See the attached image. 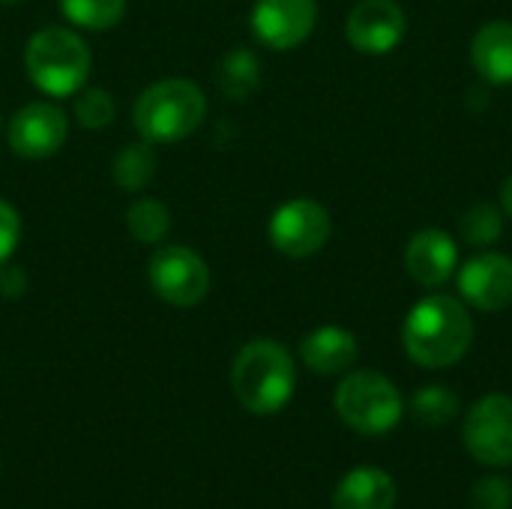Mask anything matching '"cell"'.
Instances as JSON below:
<instances>
[{
  "instance_id": "obj_20",
  "label": "cell",
  "mask_w": 512,
  "mask_h": 509,
  "mask_svg": "<svg viewBox=\"0 0 512 509\" xmlns=\"http://www.w3.org/2000/svg\"><path fill=\"white\" fill-rule=\"evenodd\" d=\"M504 210L495 204H474L462 222H459V237L462 243L474 246V249H492L501 237H504Z\"/></svg>"
},
{
  "instance_id": "obj_17",
  "label": "cell",
  "mask_w": 512,
  "mask_h": 509,
  "mask_svg": "<svg viewBox=\"0 0 512 509\" xmlns=\"http://www.w3.org/2000/svg\"><path fill=\"white\" fill-rule=\"evenodd\" d=\"M216 84L228 99H246L261 84V63L249 48H234L222 57Z\"/></svg>"
},
{
  "instance_id": "obj_13",
  "label": "cell",
  "mask_w": 512,
  "mask_h": 509,
  "mask_svg": "<svg viewBox=\"0 0 512 509\" xmlns=\"http://www.w3.org/2000/svg\"><path fill=\"white\" fill-rule=\"evenodd\" d=\"M405 267L417 285L435 291L459 270V243L441 228H423L405 246Z\"/></svg>"
},
{
  "instance_id": "obj_11",
  "label": "cell",
  "mask_w": 512,
  "mask_h": 509,
  "mask_svg": "<svg viewBox=\"0 0 512 509\" xmlns=\"http://www.w3.org/2000/svg\"><path fill=\"white\" fill-rule=\"evenodd\" d=\"M66 135H69V117L54 102H30L18 108L6 132L12 153L24 159L54 156L66 144Z\"/></svg>"
},
{
  "instance_id": "obj_1",
  "label": "cell",
  "mask_w": 512,
  "mask_h": 509,
  "mask_svg": "<svg viewBox=\"0 0 512 509\" xmlns=\"http://www.w3.org/2000/svg\"><path fill=\"white\" fill-rule=\"evenodd\" d=\"M474 342V318L453 294H429L417 300L402 324L405 354L423 369L456 366Z\"/></svg>"
},
{
  "instance_id": "obj_14",
  "label": "cell",
  "mask_w": 512,
  "mask_h": 509,
  "mask_svg": "<svg viewBox=\"0 0 512 509\" xmlns=\"http://www.w3.org/2000/svg\"><path fill=\"white\" fill-rule=\"evenodd\" d=\"M357 357H360L357 336L336 324H324L300 342V360L315 375H342L357 363Z\"/></svg>"
},
{
  "instance_id": "obj_27",
  "label": "cell",
  "mask_w": 512,
  "mask_h": 509,
  "mask_svg": "<svg viewBox=\"0 0 512 509\" xmlns=\"http://www.w3.org/2000/svg\"><path fill=\"white\" fill-rule=\"evenodd\" d=\"M501 210H504L507 219H512V174L504 180V186H501Z\"/></svg>"
},
{
  "instance_id": "obj_26",
  "label": "cell",
  "mask_w": 512,
  "mask_h": 509,
  "mask_svg": "<svg viewBox=\"0 0 512 509\" xmlns=\"http://www.w3.org/2000/svg\"><path fill=\"white\" fill-rule=\"evenodd\" d=\"M27 291V273L18 264H0V294L3 297H21Z\"/></svg>"
},
{
  "instance_id": "obj_18",
  "label": "cell",
  "mask_w": 512,
  "mask_h": 509,
  "mask_svg": "<svg viewBox=\"0 0 512 509\" xmlns=\"http://www.w3.org/2000/svg\"><path fill=\"white\" fill-rule=\"evenodd\" d=\"M156 150L150 141H135L126 144L114 156V183L126 192H141L153 177H156Z\"/></svg>"
},
{
  "instance_id": "obj_19",
  "label": "cell",
  "mask_w": 512,
  "mask_h": 509,
  "mask_svg": "<svg viewBox=\"0 0 512 509\" xmlns=\"http://www.w3.org/2000/svg\"><path fill=\"white\" fill-rule=\"evenodd\" d=\"M60 12L81 30L105 33L126 15V0H60Z\"/></svg>"
},
{
  "instance_id": "obj_3",
  "label": "cell",
  "mask_w": 512,
  "mask_h": 509,
  "mask_svg": "<svg viewBox=\"0 0 512 509\" xmlns=\"http://www.w3.org/2000/svg\"><path fill=\"white\" fill-rule=\"evenodd\" d=\"M207 117V96L189 78H162L150 84L132 108L135 132L150 144H177Z\"/></svg>"
},
{
  "instance_id": "obj_22",
  "label": "cell",
  "mask_w": 512,
  "mask_h": 509,
  "mask_svg": "<svg viewBox=\"0 0 512 509\" xmlns=\"http://www.w3.org/2000/svg\"><path fill=\"white\" fill-rule=\"evenodd\" d=\"M126 228L138 243H162L171 231V210L156 198H138L126 210Z\"/></svg>"
},
{
  "instance_id": "obj_16",
  "label": "cell",
  "mask_w": 512,
  "mask_h": 509,
  "mask_svg": "<svg viewBox=\"0 0 512 509\" xmlns=\"http://www.w3.org/2000/svg\"><path fill=\"white\" fill-rule=\"evenodd\" d=\"M396 498L399 489L387 471L360 465L339 480L333 492V509H396Z\"/></svg>"
},
{
  "instance_id": "obj_12",
  "label": "cell",
  "mask_w": 512,
  "mask_h": 509,
  "mask_svg": "<svg viewBox=\"0 0 512 509\" xmlns=\"http://www.w3.org/2000/svg\"><path fill=\"white\" fill-rule=\"evenodd\" d=\"M459 294L480 312H504L512 306V258L504 252L480 249L459 264Z\"/></svg>"
},
{
  "instance_id": "obj_10",
  "label": "cell",
  "mask_w": 512,
  "mask_h": 509,
  "mask_svg": "<svg viewBox=\"0 0 512 509\" xmlns=\"http://www.w3.org/2000/svg\"><path fill=\"white\" fill-rule=\"evenodd\" d=\"M318 24V0H258L252 9V33L270 51L303 45Z\"/></svg>"
},
{
  "instance_id": "obj_28",
  "label": "cell",
  "mask_w": 512,
  "mask_h": 509,
  "mask_svg": "<svg viewBox=\"0 0 512 509\" xmlns=\"http://www.w3.org/2000/svg\"><path fill=\"white\" fill-rule=\"evenodd\" d=\"M0 3H18V0H0Z\"/></svg>"
},
{
  "instance_id": "obj_2",
  "label": "cell",
  "mask_w": 512,
  "mask_h": 509,
  "mask_svg": "<svg viewBox=\"0 0 512 509\" xmlns=\"http://www.w3.org/2000/svg\"><path fill=\"white\" fill-rule=\"evenodd\" d=\"M231 387L237 402L258 417L282 411L297 387V366L285 345L255 339L240 348L231 366Z\"/></svg>"
},
{
  "instance_id": "obj_23",
  "label": "cell",
  "mask_w": 512,
  "mask_h": 509,
  "mask_svg": "<svg viewBox=\"0 0 512 509\" xmlns=\"http://www.w3.org/2000/svg\"><path fill=\"white\" fill-rule=\"evenodd\" d=\"M75 120L84 129H105L114 120V99L108 90L102 87H90V90H78L75 99Z\"/></svg>"
},
{
  "instance_id": "obj_24",
  "label": "cell",
  "mask_w": 512,
  "mask_h": 509,
  "mask_svg": "<svg viewBox=\"0 0 512 509\" xmlns=\"http://www.w3.org/2000/svg\"><path fill=\"white\" fill-rule=\"evenodd\" d=\"M512 483L507 477L489 474L471 489V509H510Z\"/></svg>"
},
{
  "instance_id": "obj_15",
  "label": "cell",
  "mask_w": 512,
  "mask_h": 509,
  "mask_svg": "<svg viewBox=\"0 0 512 509\" xmlns=\"http://www.w3.org/2000/svg\"><path fill=\"white\" fill-rule=\"evenodd\" d=\"M471 63L477 75L495 87L512 84V21H486L471 39Z\"/></svg>"
},
{
  "instance_id": "obj_7",
  "label": "cell",
  "mask_w": 512,
  "mask_h": 509,
  "mask_svg": "<svg viewBox=\"0 0 512 509\" xmlns=\"http://www.w3.org/2000/svg\"><path fill=\"white\" fill-rule=\"evenodd\" d=\"M270 243L285 258H312L333 234L330 210L315 198H291L270 216Z\"/></svg>"
},
{
  "instance_id": "obj_8",
  "label": "cell",
  "mask_w": 512,
  "mask_h": 509,
  "mask_svg": "<svg viewBox=\"0 0 512 509\" xmlns=\"http://www.w3.org/2000/svg\"><path fill=\"white\" fill-rule=\"evenodd\" d=\"M462 444L480 465H512V399L507 393H489L471 405L462 426Z\"/></svg>"
},
{
  "instance_id": "obj_5",
  "label": "cell",
  "mask_w": 512,
  "mask_h": 509,
  "mask_svg": "<svg viewBox=\"0 0 512 509\" xmlns=\"http://www.w3.org/2000/svg\"><path fill=\"white\" fill-rule=\"evenodd\" d=\"M336 414L360 435H384L399 426L405 414L402 393L381 372H351L336 387Z\"/></svg>"
},
{
  "instance_id": "obj_6",
  "label": "cell",
  "mask_w": 512,
  "mask_h": 509,
  "mask_svg": "<svg viewBox=\"0 0 512 509\" xmlns=\"http://www.w3.org/2000/svg\"><path fill=\"white\" fill-rule=\"evenodd\" d=\"M147 279L156 297L168 306H198L210 291V267L189 246H162L147 264Z\"/></svg>"
},
{
  "instance_id": "obj_25",
  "label": "cell",
  "mask_w": 512,
  "mask_h": 509,
  "mask_svg": "<svg viewBox=\"0 0 512 509\" xmlns=\"http://www.w3.org/2000/svg\"><path fill=\"white\" fill-rule=\"evenodd\" d=\"M18 240H21V216L9 201L0 198V264H6L15 255Z\"/></svg>"
},
{
  "instance_id": "obj_21",
  "label": "cell",
  "mask_w": 512,
  "mask_h": 509,
  "mask_svg": "<svg viewBox=\"0 0 512 509\" xmlns=\"http://www.w3.org/2000/svg\"><path fill=\"white\" fill-rule=\"evenodd\" d=\"M411 414L417 423L429 426V429H441L447 423L456 420L459 414V396L450 387L441 384H429L423 390H417L411 396Z\"/></svg>"
},
{
  "instance_id": "obj_4",
  "label": "cell",
  "mask_w": 512,
  "mask_h": 509,
  "mask_svg": "<svg viewBox=\"0 0 512 509\" xmlns=\"http://www.w3.org/2000/svg\"><path fill=\"white\" fill-rule=\"evenodd\" d=\"M90 48L69 27H42L24 48V69L36 90L63 99L75 96L90 75Z\"/></svg>"
},
{
  "instance_id": "obj_9",
  "label": "cell",
  "mask_w": 512,
  "mask_h": 509,
  "mask_svg": "<svg viewBox=\"0 0 512 509\" xmlns=\"http://www.w3.org/2000/svg\"><path fill=\"white\" fill-rule=\"evenodd\" d=\"M408 15L396 0H360L345 18V36L360 54L384 57L405 39Z\"/></svg>"
}]
</instances>
